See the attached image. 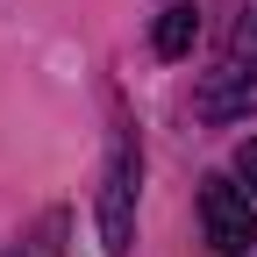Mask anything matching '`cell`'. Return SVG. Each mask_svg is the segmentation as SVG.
Returning <instances> with one entry per match:
<instances>
[{
  "label": "cell",
  "instance_id": "cell-1",
  "mask_svg": "<svg viewBox=\"0 0 257 257\" xmlns=\"http://www.w3.org/2000/svg\"><path fill=\"white\" fill-rule=\"evenodd\" d=\"M136 143L114 136L107 150V172H100V250L107 257H128L136 250Z\"/></svg>",
  "mask_w": 257,
  "mask_h": 257
},
{
  "label": "cell",
  "instance_id": "cell-2",
  "mask_svg": "<svg viewBox=\"0 0 257 257\" xmlns=\"http://www.w3.org/2000/svg\"><path fill=\"white\" fill-rule=\"evenodd\" d=\"M200 236H207V250H221V257H243V250L257 243V200L236 193L229 179H207V186H200Z\"/></svg>",
  "mask_w": 257,
  "mask_h": 257
},
{
  "label": "cell",
  "instance_id": "cell-3",
  "mask_svg": "<svg viewBox=\"0 0 257 257\" xmlns=\"http://www.w3.org/2000/svg\"><path fill=\"white\" fill-rule=\"evenodd\" d=\"M193 114L200 121H236V114H257V57L250 64H221L193 86Z\"/></svg>",
  "mask_w": 257,
  "mask_h": 257
},
{
  "label": "cell",
  "instance_id": "cell-4",
  "mask_svg": "<svg viewBox=\"0 0 257 257\" xmlns=\"http://www.w3.org/2000/svg\"><path fill=\"white\" fill-rule=\"evenodd\" d=\"M193 43H200V8H193V0H172L165 15H157V29H150V50L157 57H186Z\"/></svg>",
  "mask_w": 257,
  "mask_h": 257
},
{
  "label": "cell",
  "instance_id": "cell-5",
  "mask_svg": "<svg viewBox=\"0 0 257 257\" xmlns=\"http://www.w3.org/2000/svg\"><path fill=\"white\" fill-rule=\"evenodd\" d=\"M64 236H72V214H64V207H50L36 229L22 236V250H15V257H64Z\"/></svg>",
  "mask_w": 257,
  "mask_h": 257
},
{
  "label": "cell",
  "instance_id": "cell-6",
  "mask_svg": "<svg viewBox=\"0 0 257 257\" xmlns=\"http://www.w3.org/2000/svg\"><path fill=\"white\" fill-rule=\"evenodd\" d=\"M236 179H243V186H250V200H257V136H250V143H243V150H236Z\"/></svg>",
  "mask_w": 257,
  "mask_h": 257
},
{
  "label": "cell",
  "instance_id": "cell-7",
  "mask_svg": "<svg viewBox=\"0 0 257 257\" xmlns=\"http://www.w3.org/2000/svg\"><path fill=\"white\" fill-rule=\"evenodd\" d=\"M236 43H243V50H250V43H257V8H250V15H243V22H236Z\"/></svg>",
  "mask_w": 257,
  "mask_h": 257
}]
</instances>
